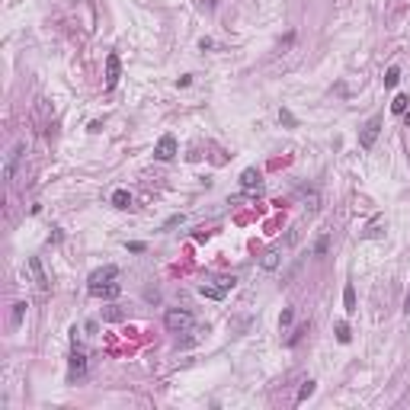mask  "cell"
Listing matches in <instances>:
<instances>
[{
    "instance_id": "obj_6",
    "label": "cell",
    "mask_w": 410,
    "mask_h": 410,
    "mask_svg": "<svg viewBox=\"0 0 410 410\" xmlns=\"http://www.w3.org/2000/svg\"><path fill=\"white\" fill-rule=\"evenodd\" d=\"M26 263H29V269H32V276H36V285H39L42 292H48V289H51V282H48L45 269H42V260H39V257H29V260H26Z\"/></svg>"
},
{
    "instance_id": "obj_11",
    "label": "cell",
    "mask_w": 410,
    "mask_h": 410,
    "mask_svg": "<svg viewBox=\"0 0 410 410\" xmlns=\"http://www.w3.org/2000/svg\"><path fill=\"white\" fill-rule=\"evenodd\" d=\"M343 308H346V314H356V289L353 285L343 289Z\"/></svg>"
},
{
    "instance_id": "obj_18",
    "label": "cell",
    "mask_w": 410,
    "mask_h": 410,
    "mask_svg": "<svg viewBox=\"0 0 410 410\" xmlns=\"http://www.w3.org/2000/svg\"><path fill=\"white\" fill-rule=\"evenodd\" d=\"M407 97H404V93H397V97H394V103H391V109H394V112H407Z\"/></svg>"
},
{
    "instance_id": "obj_19",
    "label": "cell",
    "mask_w": 410,
    "mask_h": 410,
    "mask_svg": "<svg viewBox=\"0 0 410 410\" xmlns=\"http://www.w3.org/2000/svg\"><path fill=\"white\" fill-rule=\"evenodd\" d=\"M289 324H292V308H285L282 317H279V327H289Z\"/></svg>"
},
{
    "instance_id": "obj_1",
    "label": "cell",
    "mask_w": 410,
    "mask_h": 410,
    "mask_svg": "<svg viewBox=\"0 0 410 410\" xmlns=\"http://www.w3.org/2000/svg\"><path fill=\"white\" fill-rule=\"evenodd\" d=\"M163 327H167L170 334H186V330H193V314L183 311V308H170L163 314Z\"/></svg>"
},
{
    "instance_id": "obj_14",
    "label": "cell",
    "mask_w": 410,
    "mask_h": 410,
    "mask_svg": "<svg viewBox=\"0 0 410 410\" xmlns=\"http://www.w3.org/2000/svg\"><path fill=\"white\" fill-rule=\"evenodd\" d=\"M23 317H26V301H16V304H13V314H10V324H13V327H20V324H23Z\"/></svg>"
},
{
    "instance_id": "obj_13",
    "label": "cell",
    "mask_w": 410,
    "mask_h": 410,
    "mask_svg": "<svg viewBox=\"0 0 410 410\" xmlns=\"http://www.w3.org/2000/svg\"><path fill=\"white\" fill-rule=\"evenodd\" d=\"M112 205H116V208H128V205H132L128 189H116V193H112Z\"/></svg>"
},
{
    "instance_id": "obj_2",
    "label": "cell",
    "mask_w": 410,
    "mask_h": 410,
    "mask_svg": "<svg viewBox=\"0 0 410 410\" xmlns=\"http://www.w3.org/2000/svg\"><path fill=\"white\" fill-rule=\"evenodd\" d=\"M381 122H385V119H381V112H378V116H372L362 125V132H359V147H362V151H372V147H375V141H378V135H381Z\"/></svg>"
},
{
    "instance_id": "obj_8",
    "label": "cell",
    "mask_w": 410,
    "mask_h": 410,
    "mask_svg": "<svg viewBox=\"0 0 410 410\" xmlns=\"http://www.w3.org/2000/svg\"><path fill=\"white\" fill-rule=\"evenodd\" d=\"M119 276V266H103V269H97V273H90V285H103V282H112V279Z\"/></svg>"
},
{
    "instance_id": "obj_4",
    "label": "cell",
    "mask_w": 410,
    "mask_h": 410,
    "mask_svg": "<svg viewBox=\"0 0 410 410\" xmlns=\"http://www.w3.org/2000/svg\"><path fill=\"white\" fill-rule=\"evenodd\" d=\"M23 151H26V144H23V141H16V144H13V151L7 154V160H4V180H13V173H16V163H20Z\"/></svg>"
},
{
    "instance_id": "obj_21",
    "label": "cell",
    "mask_w": 410,
    "mask_h": 410,
    "mask_svg": "<svg viewBox=\"0 0 410 410\" xmlns=\"http://www.w3.org/2000/svg\"><path fill=\"white\" fill-rule=\"evenodd\" d=\"M276 263H279V260H276V254H266V260H263V266H266V269H273Z\"/></svg>"
},
{
    "instance_id": "obj_7",
    "label": "cell",
    "mask_w": 410,
    "mask_h": 410,
    "mask_svg": "<svg viewBox=\"0 0 410 410\" xmlns=\"http://www.w3.org/2000/svg\"><path fill=\"white\" fill-rule=\"evenodd\" d=\"M122 285L119 282H103V285H90V295L93 298H119Z\"/></svg>"
},
{
    "instance_id": "obj_3",
    "label": "cell",
    "mask_w": 410,
    "mask_h": 410,
    "mask_svg": "<svg viewBox=\"0 0 410 410\" xmlns=\"http://www.w3.org/2000/svg\"><path fill=\"white\" fill-rule=\"evenodd\" d=\"M154 157L157 160H173V157H177V138L163 135L160 141H157V147H154Z\"/></svg>"
},
{
    "instance_id": "obj_9",
    "label": "cell",
    "mask_w": 410,
    "mask_h": 410,
    "mask_svg": "<svg viewBox=\"0 0 410 410\" xmlns=\"http://www.w3.org/2000/svg\"><path fill=\"white\" fill-rule=\"evenodd\" d=\"M199 295H202V298H215V301H221L224 295H228V285H199Z\"/></svg>"
},
{
    "instance_id": "obj_17",
    "label": "cell",
    "mask_w": 410,
    "mask_h": 410,
    "mask_svg": "<svg viewBox=\"0 0 410 410\" xmlns=\"http://www.w3.org/2000/svg\"><path fill=\"white\" fill-rule=\"evenodd\" d=\"M337 340H340V343H350V340H353V334H350V327H346L343 320H340V324H337Z\"/></svg>"
},
{
    "instance_id": "obj_20",
    "label": "cell",
    "mask_w": 410,
    "mask_h": 410,
    "mask_svg": "<svg viewBox=\"0 0 410 410\" xmlns=\"http://www.w3.org/2000/svg\"><path fill=\"white\" fill-rule=\"evenodd\" d=\"M279 119H282V122H285V125H295V116H292V112H289V109H279Z\"/></svg>"
},
{
    "instance_id": "obj_15",
    "label": "cell",
    "mask_w": 410,
    "mask_h": 410,
    "mask_svg": "<svg viewBox=\"0 0 410 410\" xmlns=\"http://www.w3.org/2000/svg\"><path fill=\"white\" fill-rule=\"evenodd\" d=\"M314 394V381L308 378V381H304V385H301V391H298V404H304V400H308Z\"/></svg>"
},
{
    "instance_id": "obj_22",
    "label": "cell",
    "mask_w": 410,
    "mask_h": 410,
    "mask_svg": "<svg viewBox=\"0 0 410 410\" xmlns=\"http://www.w3.org/2000/svg\"><path fill=\"white\" fill-rule=\"evenodd\" d=\"M404 311H407V314H410V295H407V301H404Z\"/></svg>"
},
{
    "instance_id": "obj_10",
    "label": "cell",
    "mask_w": 410,
    "mask_h": 410,
    "mask_svg": "<svg viewBox=\"0 0 410 410\" xmlns=\"http://www.w3.org/2000/svg\"><path fill=\"white\" fill-rule=\"evenodd\" d=\"M84 372H87V356L80 350H74L71 353V378H80Z\"/></svg>"
},
{
    "instance_id": "obj_16",
    "label": "cell",
    "mask_w": 410,
    "mask_h": 410,
    "mask_svg": "<svg viewBox=\"0 0 410 410\" xmlns=\"http://www.w3.org/2000/svg\"><path fill=\"white\" fill-rule=\"evenodd\" d=\"M400 80V67H388V74H385V87H397Z\"/></svg>"
},
{
    "instance_id": "obj_5",
    "label": "cell",
    "mask_w": 410,
    "mask_h": 410,
    "mask_svg": "<svg viewBox=\"0 0 410 410\" xmlns=\"http://www.w3.org/2000/svg\"><path fill=\"white\" fill-rule=\"evenodd\" d=\"M119 74H122V64H119V55L112 51V55H106V90L119 84Z\"/></svg>"
},
{
    "instance_id": "obj_12",
    "label": "cell",
    "mask_w": 410,
    "mask_h": 410,
    "mask_svg": "<svg viewBox=\"0 0 410 410\" xmlns=\"http://www.w3.org/2000/svg\"><path fill=\"white\" fill-rule=\"evenodd\" d=\"M240 186H243V189L260 186V173H257V170H243V173H240Z\"/></svg>"
}]
</instances>
